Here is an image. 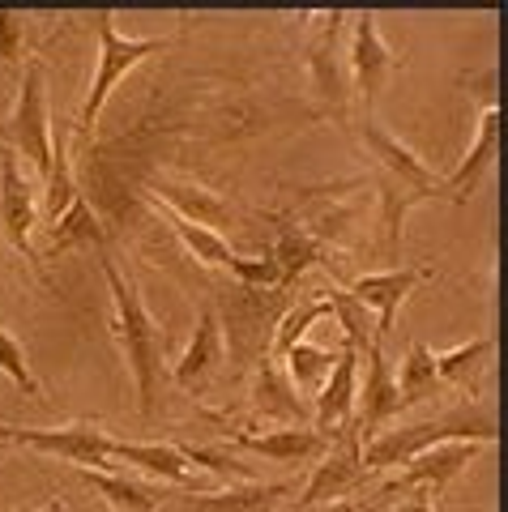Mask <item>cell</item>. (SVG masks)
Returning a JSON list of instances; mask_svg holds the SVG:
<instances>
[{
    "label": "cell",
    "instance_id": "obj_1",
    "mask_svg": "<svg viewBox=\"0 0 508 512\" xmlns=\"http://www.w3.org/2000/svg\"><path fill=\"white\" fill-rule=\"evenodd\" d=\"M103 278L111 291V333H116L124 359H129L133 384H137V410L154 414L158 384H163V329L146 312L137 286L120 274L116 261H103Z\"/></svg>",
    "mask_w": 508,
    "mask_h": 512
},
{
    "label": "cell",
    "instance_id": "obj_2",
    "mask_svg": "<svg viewBox=\"0 0 508 512\" xmlns=\"http://www.w3.org/2000/svg\"><path fill=\"white\" fill-rule=\"evenodd\" d=\"M291 308L287 291H265V286H244L231 282L227 291L218 295L214 316L222 329V346H227L231 372H257V367L269 359V346H274V329L282 312Z\"/></svg>",
    "mask_w": 508,
    "mask_h": 512
},
{
    "label": "cell",
    "instance_id": "obj_3",
    "mask_svg": "<svg viewBox=\"0 0 508 512\" xmlns=\"http://www.w3.org/2000/svg\"><path fill=\"white\" fill-rule=\"evenodd\" d=\"M449 440H474V444H491L496 440V414L487 406H466L453 414L427 423H406V427H385L372 440H363V470L380 474V470H402L406 461H415L427 453L432 444H449Z\"/></svg>",
    "mask_w": 508,
    "mask_h": 512
},
{
    "label": "cell",
    "instance_id": "obj_4",
    "mask_svg": "<svg viewBox=\"0 0 508 512\" xmlns=\"http://www.w3.org/2000/svg\"><path fill=\"white\" fill-rule=\"evenodd\" d=\"M94 22H99V69H94L90 94H86V103H82V116H77V128H82L86 137L94 133V124H99V111L111 99V90H116L146 56L163 52V47L171 43V39H133V35H120L107 9L94 13Z\"/></svg>",
    "mask_w": 508,
    "mask_h": 512
},
{
    "label": "cell",
    "instance_id": "obj_5",
    "mask_svg": "<svg viewBox=\"0 0 508 512\" xmlns=\"http://www.w3.org/2000/svg\"><path fill=\"white\" fill-rule=\"evenodd\" d=\"M0 444H22L35 453H52L60 461H69L77 470H99V474H116V448L111 436H103L90 423H69V427H9L0 423Z\"/></svg>",
    "mask_w": 508,
    "mask_h": 512
},
{
    "label": "cell",
    "instance_id": "obj_6",
    "mask_svg": "<svg viewBox=\"0 0 508 512\" xmlns=\"http://www.w3.org/2000/svg\"><path fill=\"white\" fill-rule=\"evenodd\" d=\"M43 60L30 56L22 64V90H18V103H13V116L5 124V137L13 141V154L30 158L43 180L52 171V120H47V94H43ZM0 137V141H5Z\"/></svg>",
    "mask_w": 508,
    "mask_h": 512
},
{
    "label": "cell",
    "instance_id": "obj_7",
    "mask_svg": "<svg viewBox=\"0 0 508 512\" xmlns=\"http://www.w3.org/2000/svg\"><path fill=\"white\" fill-rule=\"evenodd\" d=\"M351 13H325V22L316 26V35L308 43V56H304V69H308V86L316 94L333 120H346V103H351V77H346V56L338 47V35Z\"/></svg>",
    "mask_w": 508,
    "mask_h": 512
},
{
    "label": "cell",
    "instance_id": "obj_8",
    "mask_svg": "<svg viewBox=\"0 0 508 512\" xmlns=\"http://www.w3.org/2000/svg\"><path fill=\"white\" fill-rule=\"evenodd\" d=\"M325 461L316 466V474L308 478V487L304 495H299V508H325V504H338L346 500L363 478H368V470H363V436H359V427H342L338 436H329L325 444Z\"/></svg>",
    "mask_w": 508,
    "mask_h": 512
},
{
    "label": "cell",
    "instance_id": "obj_9",
    "mask_svg": "<svg viewBox=\"0 0 508 512\" xmlns=\"http://www.w3.org/2000/svg\"><path fill=\"white\" fill-rule=\"evenodd\" d=\"M359 141H363V150L372 154L376 171L393 175V180L406 184L410 192H419L423 201H449L453 205V192L444 188V175H436L415 150L402 146L393 133H385V128H380L372 116H359Z\"/></svg>",
    "mask_w": 508,
    "mask_h": 512
},
{
    "label": "cell",
    "instance_id": "obj_10",
    "mask_svg": "<svg viewBox=\"0 0 508 512\" xmlns=\"http://www.w3.org/2000/svg\"><path fill=\"white\" fill-rule=\"evenodd\" d=\"M479 448L483 444H474V440L432 444L415 461H406V466L385 483V491H380V495H389V500H393V495H423V500H432V495L453 487V478H462V470L470 466L474 457H479Z\"/></svg>",
    "mask_w": 508,
    "mask_h": 512
},
{
    "label": "cell",
    "instance_id": "obj_11",
    "mask_svg": "<svg viewBox=\"0 0 508 512\" xmlns=\"http://www.w3.org/2000/svg\"><path fill=\"white\" fill-rule=\"evenodd\" d=\"M398 69H402V56L380 39L376 13L363 9L351 30V47H346V77H351V90H359V99H363V116H372L376 94L385 90V82Z\"/></svg>",
    "mask_w": 508,
    "mask_h": 512
},
{
    "label": "cell",
    "instance_id": "obj_12",
    "mask_svg": "<svg viewBox=\"0 0 508 512\" xmlns=\"http://www.w3.org/2000/svg\"><path fill=\"white\" fill-rule=\"evenodd\" d=\"M39 222V197L30 175L18 167V154L9 146L0 150V235L13 252L30 256V235Z\"/></svg>",
    "mask_w": 508,
    "mask_h": 512
},
{
    "label": "cell",
    "instance_id": "obj_13",
    "mask_svg": "<svg viewBox=\"0 0 508 512\" xmlns=\"http://www.w3.org/2000/svg\"><path fill=\"white\" fill-rule=\"evenodd\" d=\"M427 278H432V269H419V265L385 269V274H363V278H355L351 295L363 303V308H372V312H376V320H372V325H376V342L393 333L402 303H406L410 291H415V286H423Z\"/></svg>",
    "mask_w": 508,
    "mask_h": 512
},
{
    "label": "cell",
    "instance_id": "obj_14",
    "mask_svg": "<svg viewBox=\"0 0 508 512\" xmlns=\"http://www.w3.org/2000/svg\"><path fill=\"white\" fill-rule=\"evenodd\" d=\"M355 393H359V350H338V363H333L329 380L316 389V402H312V431L321 436H338L342 427L355 423Z\"/></svg>",
    "mask_w": 508,
    "mask_h": 512
},
{
    "label": "cell",
    "instance_id": "obj_15",
    "mask_svg": "<svg viewBox=\"0 0 508 512\" xmlns=\"http://www.w3.org/2000/svg\"><path fill=\"white\" fill-rule=\"evenodd\" d=\"M154 201L167 205L171 214H180L184 222H197V227L218 231V235L227 227H240L235 205H227L222 197H214L210 188L188 184V180H167V175H158V180H154Z\"/></svg>",
    "mask_w": 508,
    "mask_h": 512
},
{
    "label": "cell",
    "instance_id": "obj_16",
    "mask_svg": "<svg viewBox=\"0 0 508 512\" xmlns=\"http://www.w3.org/2000/svg\"><path fill=\"white\" fill-rule=\"evenodd\" d=\"M222 359H227V346H222V329L214 316V303H201L197 312V329L188 338V350L176 359V380L188 393H201L222 376Z\"/></svg>",
    "mask_w": 508,
    "mask_h": 512
},
{
    "label": "cell",
    "instance_id": "obj_17",
    "mask_svg": "<svg viewBox=\"0 0 508 512\" xmlns=\"http://www.w3.org/2000/svg\"><path fill=\"white\" fill-rule=\"evenodd\" d=\"M363 355H368V376H363V389L355 393V427L363 440H372L380 427L398 419V384H393V367L380 342H372Z\"/></svg>",
    "mask_w": 508,
    "mask_h": 512
},
{
    "label": "cell",
    "instance_id": "obj_18",
    "mask_svg": "<svg viewBox=\"0 0 508 512\" xmlns=\"http://www.w3.org/2000/svg\"><path fill=\"white\" fill-rule=\"evenodd\" d=\"M496 154H500V107H487L479 116V133H474V146L462 154L457 171L444 180V188L453 192V205H466L474 192L487 184L491 167H496Z\"/></svg>",
    "mask_w": 508,
    "mask_h": 512
},
{
    "label": "cell",
    "instance_id": "obj_19",
    "mask_svg": "<svg viewBox=\"0 0 508 512\" xmlns=\"http://www.w3.org/2000/svg\"><path fill=\"white\" fill-rule=\"evenodd\" d=\"M227 440L235 448H244V453H257L265 461H278V466H299V461H316L325 453V436L312 427H274V431H261V436H252V431H227Z\"/></svg>",
    "mask_w": 508,
    "mask_h": 512
},
{
    "label": "cell",
    "instance_id": "obj_20",
    "mask_svg": "<svg viewBox=\"0 0 508 512\" xmlns=\"http://www.w3.org/2000/svg\"><path fill=\"white\" fill-rule=\"evenodd\" d=\"M252 410L261 419H274V423H287V427H304L308 419V402L295 393V384L282 372V363H261L257 376H252Z\"/></svg>",
    "mask_w": 508,
    "mask_h": 512
},
{
    "label": "cell",
    "instance_id": "obj_21",
    "mask_svg": "<svg viewBox=\"0 0 508 512\" xmlns=\"http://www.w3.org/2000/svg\"><path fill=\"white\" fill-rule=\"evenodd\" d=\"M291 495L287 483H240L222 491H193L180 495L188 512H278V504Z\"/></svg>",
    "mask_w": 508,
    "mask_h": 512
},
{
    "label": "cell",
    "instance_id": "obj_22",
    "mask_svg": "<svg viewBox=\"0 0 508 512\" xmlns=\"http://www.w3.org/2000/svg\"><path fill=\"white\" fill-rule=\"evenodd\" d=\"M103 222L94 214V205L86 197H77L56 222H47V239H43V256H65V252H86V248H103Z\"/></svg>",
    "mask_w": 508,
    "mask_h": 512
},
{
    "label": "cell",
    "instance_id": "obj_23",
    "mask_svg": "<svg viewBox=\"0 0 508 512\" xmlns=\"http://www.w3.org/2000/svg\"><path fill=\"white\" fill-rule=\"evenodd\" d=\"M82 478L94 487V495L107 504V508H120V512H158L167 504L163 487H150V483H137L129 474H99V470H82Z\"/></svg>",
    "mask_w": 508,
    "mask_h": 512
},
{
    "label": "cell",
    "instance_id": "obj_24",
    "mask_svg": "<svg viewBox=\"0 0 508 512\" xmlns=\"http://www.w3.org/2000/svg\"><path fill=\"white\" fill-rule=\"evenodd\" d=\"M120 461H129V466L146 470L154 478H163V483H188L193 487V466H188V457L180 453V444H141V440H111Z\"/></svg>",
    "mask_w": 508,
    "mask_h": 512
},
{
    "label": "cell",
    "instance_id": "obj_25",
    "mask_svg": "<svg viewBox=\"0 0 508 512\" xmlns=\"http://www.w3.org/2000/svg\"><path fill=\"white\" fill-rule=\"evenodd\" d=\"M325 256H329V248L321 244V235H312L304 227H282L278 239H274V248H269V261H274L282 286L299 282L312 265H321Z\"/></svg>",
    "mask_w": 508,
    "mask_h": 512
},
{
    "label": "cell",
    "instance_id": "obj_26",
    "mask_svg": "<svg viewBox=\"0 0 508 512\" xmlns=\"http://www.w3.org/2000/svg\"><path fill=\"white\" fill-rule=\"evenodd\" d=\"M393 384H398V414L406 406H415V402H427V397H440L444 380L436 372V350H427L423 342H415L406 350V359L398 367V376H393Z\"/></svg>",
    "mask_w": 508,
    "mask_h": 512
},
{
    "label": "cell",
    "instance_id": "obj_27",
    "mask_svg": "<svg viewBox=\"0 0 508 512\" xmlns=\"http://www.w3.org/2000/svg\"><path fill=\"white\" fill-rule=\"evenodd\" d=\"M154 210L167 218V227L176 231V239L188 248V256H193V261L210 265V269H227V274L235 269V261H240V252H235V248H231L218 231H205V227H197V222H184L180 214H171L167 205H158V201H154Z\"/></svg>",
    "mask_w": 508,
    "mask_h": 512
},
{
    "label": "cell",
    "instance_id": "obj_28",
    "mask_svg": "<svg viewBox=\"0 0 508 512\" xmlns=\"http://www.w3.org/2000/svg\"><path fill=\"white\" fill-rule=\"evenodd\" d=\"M333 363H338V355L325 346H312V342H295L287 355H282V372H287V380L295 384V393L304 397H316V389L329 380L333 372Z\"/></svg>",
    "mask_w": 508,
    "mask_h": 512
},
{
    "label": "cell",
    "instance_id": "obj_29",
    "mask_svg": "<svg viewBox=\"0 0 508 512\" xmlns=\"http://www.w3.org/2000/svg\"><path fill=\"white\" fill-rule=\"evenodd\" d=\"M487 355H491V338H474L466 346L436 355V372L444 380V389H470V393H479V372L487 367Z\"/></svg>",
    "mask_w": 508,
    "mask_h": 512
},
{
    "label": "cell",
    "instance_id": "obj_30",
    "mask_svg": "<svg viewBox=\"0 0 508 512\" xmlns=\"http://www.w3.org/2000/svg\"><path fill=\"white\" fill-rule=\"evenodd\" d=\"M325 303H329V316L342 325L346 333V342H351V350H368L376 342V325H372V316L368 308L351 295V291H338V286H329L325 291Z\"/></svg>",
    "mask_w": 508,
    "mask_h": 512
},
{
    "label": "cell",
    "instance_id": "obj_31",
    "mask_svg": "<svg viewBox=\"0 0 508 512\" xmlns=\"http://www.w3.org/2000/svg\"><path fill=\"white\" fill-rule=\"evenodd\" d=\"M329 316V303L325 299H304V303H291L287 312H282L278 320V329H274V346H269V363H282V355L295 346V342H304V333L316 325V320H325Z\"/></svg>",
    "mask_w": 508,
    "mask_h": 512
},
{
    "label": "cell",
    "instance_id": "obj_32",
    "mask_svg": "<svg viewBox=\"0 0 508 512\" xmlns=\"http://www.w3.org/2000/svg\"><path fill=\"white\" fill-rule=\"evenodd\" d=\"M43 184H47V192H43V214H47V222H56L77 197H82V192H77L73 171H69V146H65V137L52 141V171H47Z\"/></svg>",
    "mask_w": 508,
    "mask_h": 512
},
{
    "label": "cell",
    "instance_id": "obj_33",
    "mask_svg": "<svg viewBox=\"0 0 508 512\" xmlns=\"http://www.w3.org/2000/svg\"><path fill=\"white\" fill-rule=\"evenodd\" d=\"M26 22L18 9H0V64L5 69H18L26 64Z\"/></svg>",
    "mask_w": 508,
    "mask_h": 512
},
{
    "label": "cell",
    "instance_id": "obj_34",
    "mask_svg": "<svg viewBox=\"0 0 508 512\" xmlns=\"http://www.w3.org/2000/svg\"><path fill=\"white\" fill-rule=\"evenodd\" d=\"M0 372H9L13 380H18V389L30 393V397L43 393L39 380H35V372H30V363H26V350H22L18 338H13V333H5V329H0Z\"/></svg>",
    "mask_w": 508,
    "mask_h": 512
},
{
    "label": "cell",
    "instance_id": "obj_35",
    "mask_svg": "<svg viewBox=\"0 0 508 512\" xmlns=\"http://www.w3.org/2000/svg\"><path fill=\"white\" fill-rule=\"evenodd\" d=\"M180 453L188 457V466H201V470H210V474H227V478H248V466H240V461H231V457L214 453V448L180 444Z\"/></svg>",
    "mask_w": 508,
    "mask_h": 512
},
{
    "label": "cell",
    "instance_id": "obj_36",
    "mask_svg": "<svg viewBox=\"0 0 508 512\" xmlns=\"http://www.w3.org/2000/svg\"><path fill=\"white\" fill-rule=\"evenodd\" d=\"M457 82H462L470 94H479V99H483V111H487V107H500V94H496V69H483L479 77L462 73Z\"/></svg>",
    "mask_w": 508,
    "mask_h": 512
},
{
    "label": "cell",
    "instance_id": "obj_37",
    "mask_svg": "<svg viewBox=\"0 0 508 512\" xmlns=\"http://www.w3.org/2000/svg\"><path fill=\"white\" fill-rule=\"evenodd\" d=\"M359 512H436L432 500H423V495H410V504H393V508H359Z\"/></svg>",
    "mask_w": 508,
    "mask_h": 512
},
{
    "label": "cell",
    "instance_id": "obj_38",
    "mask_svg": "<svg viewBox=\"0 0 508 512\" xmlns=\"http://www.w3.org/2000/svg\"><path fill=\"white\" fill-rule=\"evenodd\" d=\"M321 512H359V508H355L351 500H338V504H325Z\"/></svg>",
    "mask_w": 508,
    "mask_h": 512
},
{
    "label": "cell",
    "instance_id": "obj_39",
    "mask_svg": "<svg viewBox=\"0 0 508 512\" xmlns=\"http://www.w3.org/2000/svg\"><path fill=\"white\" fill-rule=\"evenodd\" d=\"M35 512H69L65 504H60V500H52V504H47V508H35Z\"/></svg>",
    "mask_w": 508,
    "mask_h": 512
},
{
    "label": "cell",
    "instance_id": "obj_40",
    "mask_svg": "<svg viewBox=\"0 0 508 512\" xmlns=\"http://www.w3.org/2000/svg\"><path fill=\"white\" fill-rule=\"evenodd\" d=\"M0 150H5V141H0Z\"/></svg>",
    "mask_w": 508,
    "mask_h": 512
},
{
    "label": "cell",
    "instance_id": "obj_41",
    "mask_svg": "<svg viewBox=\"0 0 508 512\" xmlns=\"http://www.w3.org/2000/svg\"><path fill=\"white\" fill-rule=\"evenodd\" d=\"M0 453H5V444H0Z\"/></svg>",
    "mask_w": 508,
    "mask_h": 512
},
{
    "label": "cell",
    "instance_id": "obj_42",
    "mask_svg": "<svg viewBox=\"0 0 508 512\" xmlns=\"http://www.w3.org/2000/svg\"><path fill=\"white\" fill-rule=\"evenodd\" d=\"M103 512H111V508H103Z\"/></svg>",
    "mask_w": 508,
    "mask_h": 512
}]
</instances>
